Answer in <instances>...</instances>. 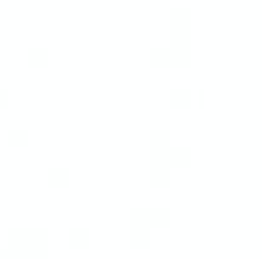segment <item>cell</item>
<instances>
[{
	"instance_id": "cell-1",
	"label": "cell",
	"mask_w": 262,
	"mask_h": 259,
	"mask_svg": "<svg viewBox=\"0 0 262 259\" xmlns=\"http://www.w3.org/2000/svg\"><path fill=\"white\" fill-rule=\"evenodd\" d=\"M0 104H5V91H0Z\"/></svg>"
}]
</instances>
